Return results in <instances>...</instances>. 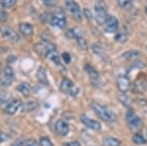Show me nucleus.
<instances>
[{
    "label": "nucleus",
    "mask_w": 147,
    "mask_h": 146,
    "mask_svg": "<svg viewBox=\"0 0 147 146\" xmlns=\"http://www.w3.org/2000/svg\"><path fill=\"white\" fill-rule=\"evenodd\" d=\"M91 108L97 114V116L101 118L103 121L107 122V123H113L116 121V115L111 110H109L107 107L99 104L98 102H92Z\"/></svg>",
    "instance_id": "1"
},
{
    "label": "nucleus",
    "mask_w": 147,
    "mask_h": 146,
    "mask_svg": "<svg viewBox=\"0 0 147 146\" xmlns=\"http://www.w3.org/2000/svg\"><path fill=\"white\" fill-rule=\"evenodd\" d=\"M95 20L98 25H104L107 20V5L103 1L95 3Z\"/></svg>",
    "instance_id": "2"
},
{
    "label": "nucleus",
    "mask_w": 147,
    "mask_h": 146,
    "mask_svg": "<svg viewBox=\"0 0 147 146\" xmlns=\"http://www.w3.org/2000/svg\"><path fill=\"white\" fill-rule=\"evenodd\" d=\"M14 79H15V75H14L13 69L11 67H6L3 71V74L0 75V85L3 87L10 86L13 83Z\"/></svg>",
    "instance_id": "3"
},
{
    "label": "nucleus",
    "mask_w": 147,
    "mask_h": 146,
    "mask_svg": "<svg viewBox=\"0 0 147 146\" xmlns=\"http://www.w3.org/2000/svg\"><path fill=\"white\" fill-rule=\"evenodd\" d=\"M127 122L129 124V126L132 129H139L142 126V121L136 113L134 112V110H129L127 112Z\"/></svg>",
    "instance_id": "4"
},
{
    "label": "nucleus",
    "mask_w": 147,
    "mask_h": 146,
    "mask_svg": "<svg viewBox=\"0 0 147 146\" xmlns=\"http://www.w3.org/2000/svg\"><path fill=\"white\" fill-rule=\"evenodd\" d=\"M60 89H61V91L70 94V95H72V96H76L80 92V89L78 87H76V86L74 85L73 81H70L69 79H62L61 84H60Z\"/></svg>",
    "instance_id": "5"
},
{
    "label": "nucleus",
    "mask_w": 147,
    "mask_h": 146,
    "mask_svg": "<svg viewBox=\"0 0 147 146\" xmlns=\"http://www.w3.org/2000/svg\"><path fill=\"white\" fill-rule=\"evenodd\" d=\"M104 30L107 34H113V32H116L118 30V28H119V22H118V19L115 17V16H108L107 20H106L105 24H104Z\"/></svg>",
    "instance_id": "6"
},
{
    "label": "nucleus",
    "mask_w": 147,
    "mask_h": 146,
    "mask_svg": "<svg viewBox=\"0 0 147 146\" xmlns=\"http://www.w3.org/2000/svg\"><path fill=\"white\" fill-rule=\"evenodd\" d=\"M66 5H67L68 10L70 11V13L72 14L73 18L76 21H82V12H80V7L77 2L73 1V0H68L66 2Z\"/></svg>",
    "instance_id": "7"
},
{
    "label": "nucleus",
    "mask_w": 147,
    "mask_h": 146,
    "mask_svg": "<svg viewBox=\"0 0 147 146\" xmlns=\"http://www.w3.org/2000/svg\"><path fill=\"white\" fill-rule=\"evenodd\" d=\"M50 23L54 27L60 28V29H63V28L66 27L67 25V21H66L65 15L63 13H55L53 16H51V20Z\"/></svg>",
    "instance_id": "8"
},
{
    "label": "nucleus",
    "mask_w": 147,
    "mask_h": 146,
    "mask_svg": "<svg viewBox=\"0 0 147 146\" xmlns=\"http://www.w3.org/2000/svg\"><path fill=\"white\" fill-rule=\"evenodd\" d=\"M80 121H82V123L84 124L86 128H88L90 129H93V131H100L101 129V124L99 123L98 121L92 120L87 116H85V115H82V116H80Z\"/></svg>",
    "instance_id": "9"
},
{
    "label": "nucleus",
    "mask_w": 147,
    "mask_h": 146,
    "mask_svg": "<svg viewBox=\"0 0 147 146\" xmlns=\"http://www.w3.org/2000/svg\"><path fill=\"white\" fill-rule=\"evenodd\" d=\"M117 86L120 91H122V92H124V93L127 92L130 87L129 79L127 76H124V75L119 76L117 77Z\"/></svg>",
    "instance_id": "10"
},
{
    "label": "nucleus",
    "mask_w": 147,
    "mask_h": 146,
    "mask_svg": "<svg viewBox=\"0 0 147 146\" xmlns=\"http://www.w3.org/2000/svg\"><path fill=\"white\" fill-rule=\"evenodd\" d=\"M22 106V101L20 99H14L11 100L5 107V112L8 115H14L16 112L20 109V107Z\"/></svg>",
    "instance_id": "11"
},
{
    "label": "nucleus",
    "mask_w": 147,
    "mask_h": 146,
    "mask_svg": "<svg viewBox=\"0 0 147 146\" xmlns=\"http://www.w3.org/2000/svg\"><path fill=\"white\" fill-rule=\"evenodd\" d=\"M55 129L59 135L61 136H66L69 133V126L66 122H64L63 120H58L55 124Z\"/></svg>",
    "instance_id": "12"
},
{
    "label": "nucleus",
    "mask_w": 147,
    "mask_h": 146,
    "mask_svg": "<svg viewBox=\"0 0 147 146\" xmlns=\"http://www.w3.org/2000/svg\"><path fill=\"white\" fill-rule=\"evenodd\" d=\"M134 91H136V92L143 93L147 88V81L145 79H140V77H138V79L134 81Z\"/></svg>",
    "instance_id": "13"
},
{
    "label": "nucleus",
    "mask_w": 147,
    "mask_h": 146,
    "mask_svg": "<svg viewBox=\"0 0 147 146\" xmlns=\"http://www.w3.org/2000/svg\"><path fill=\"white\" fill-rule=\"evenodd\" d=\"M19 30L25 36H30L34 32V27L28 23H21L19 25Z\"/></svg>",
    "instance_id": "14"
},
{
    "label": "nucleus",
    "mask_w": 147,
    "mask_h": 146,
    "mask_svg": "<svg viewBox=\"0 0 147 146\" xmlns=\"http://www.w3.org/2000/svg\"><path fill=\"white\" fill-rule=\"evenodd\" d=\"M1 34L3 35L4 38L9 39V40H16V39L18 38L17 34H16L11 28H8V27L1 28Z\"/></svg>",
    "instance_id": "15"
},
{
    "label": "nucleus",
    "mask_w": 147,
    "mask_h": 146,
    "mask_svg": "<svg viewBox=\"0 0 147 146\" xmlns=\"http://www.w3.org/2000/svg\"><path fill=\"white\" fill-rule=\"evenodd\" d=\"M45 57L48 58L49 60H51L54 64L60 65V58H59V54L55 49V47L50 49L49 51H47V53L45 54Z\"/></svg>",
    "instance_id": "16"
},
{
    "label": "nucleus",
    "mask_w": 147,
    "mask_h": 146,
    "mask_svg": "<svg viewBox=\"0 0 147 146\" xmlns=\"http://www.w3.org/2000/svg\"><path fill=\"white\" fill-rule=\"evenodd\" d=\"M36 77H37V79H38V81L40 83L44 84V85H47V84H48V79H47L46 71L43 67L38 68L37 73H36Z\"/></svg>",
    "instance_id": "17"
},
{
    "label": "nucleus",
    "mask_w": 147,
    "mask_h": 146,
    "mask_svg": "<svg viewBox=\"0 0 147 146\" xmlns=\"http://www.w3.org/2000/svg\"><path fill=\"white\" fill-rule=\"evenodd\" d=\"M84 70L85 72L87 73V75H88V77H90V79H92V81H97V79H99V74L98 72L94 69L93 67H91L90 65L86 64L84 66Z\"/></svg>",
    "instance_id": "18"
},
{
    "label": "nucleus",
    "mask_w": 147,
    "mask_h": 146,
    "mask_svg": "<svg viewBox=\"0 0 147 146\" xmlns=\"http://www.w3.org/2000/svg\"><path fill=\"white\" fill-rule=\"evenodd\" d=\"M127 32L125 29H121L120 30H118L117 34L115 35V40L120 43H124L127 41Z\"/></svg>",
    "instance_id": "19"
},
{
    "label": "nucleus",
    "mask_w": 147,
    "mask_h": 146,
    "mask_svg": "<svg viewBox=\"0 0 147 146\" xmlns=\"http://www.w3.org/2000/svg\"><path fill=\"white\" fill-rule=\"evenodd\" d=\"M121 141L112 136H106L103 139V146H120Z\"/></svg>",
    "instance_id": "20"
},
{
    "label": "nucleus",
    "mask_w": 147,
    "mask_h": 146,
    "mask_svg": "<svg viewBox=\"0 0 147 146\" xmlns=\"http://www.w3.org/2000/svg\"><path fill=\"white\" fill-rule=\"evenodd\" d=\"M140 55H141V53L137 50H129L123 54L122 58L125 59V60H134V59L138 58Z\"/></svg>",
    "instance_id": "21"
},
{
    "label": "nucleus",
    "mask_w": 147,
    "mask_h": 146,
    "mask_svg": "<svg viewBox=\"0 0 147 146\" xmlns=\"http://www.w3.org/2000/svg\"><path fill=\"white\" fill-rule=\"evenodd\" d=\"M12 100V97L8 91L4 89H0V104H8Z\"/></svg>",
    "instance_id": "22"
},
{
    "label": "nucleus",
    "mask_w": 147,
    "mask_h": 146,
    "mask_svg": "<svg viewBox=\"0 0 147 146\" xmlns=\"http://www.w3.org/2000/svg\"><path fill=\"white\" fill-rule=\"evenodd\" d=\"M18 90L20 91V92L22 93L24 96L28 97V96H30V84H28V82H23V83L19 84V85H18Z\"/></svg>",
    "instance_id": "23"
},
{
    "label": "nucleus",
    "mask_w": 147,
    "mask_h": 146,
    "mask_svg": "<svg viewBox=\"0 0 147 146\" xmlns=\"http://www.w3.org/2000/svg\"><path fill=\"white\" fill-rule=\"evenodd\" d=\"M36 107H37V104L34 102V101H28V102L25 103V104L23 105V111L24 112H30V111L34 110Z\"/></svg>",
    "instance_id": "24"
},
{
    "label": "nucleus",
    "mask_w": 147,
    "mask_h": 146,
    "mask_svg": "<svg viewBox=\"0 0 147 146\" xmlns=\"http://www.w3.org/2000/svg\"><path fill=\"white\" fill-rule=\"evenodd\" d=\"M132 140H134V143H136V144H145V143L147 142L145 138L143 137V135H141V133H136V135H134V137H132Z\"/></svg>",
    "instance_id": "25"
},
{
    "label": "nucleus",
    "mask_w": 147,
    "mask_h": 146,
    "mask_svg": "<svg viewBox=\"0 0 147 146\" xmlns=\"http://www.w3.org/2000/svg\"><path fill=\"white\" fill-rule=\"evenodd\" d=\"M119 100L122 102L123 105L127 106V107H129L131 105V100H130V98L127 94H121V95H119Z\"/></svg>",
    "instance_id": "26"
},
{
    "label": "nucleus",
    "mask_w": 147,
    "mask_h": 146,
    "mask_svg": "<svg viewBox=\"0 0 147 146\" xmlns=\"http://www.w3.org/2000/svg\"><path fill=\"white\" fill-rule=\"evenodd\" d=\"M17 3V0H1L0 4L3 8H11Z\"/></svg>",
    "instance_id": "27"
},
{
    "label": "nucleus",
    "mask_w": 147,
    "mask_h": 146,
    "mask_svg": "<svg viewBox=\"0 0 147 146\" xmlns=\"http://www.w3.org/2000/svg\"><path fill=\"white\" fill-rule=\"evenodd\" d=\"M118 4L124 9H129L132 6V0H117Z\"/></svg>",
    "instance_id": "28"
},
{
    "label": "nucleus",
    "mask_w": 147,
    "mask_h": 146,
    "mask_svg": "<svg viewBox=\"0 0 147 146\" xmlns=\"http://www.w3.org/2000/svg\"><path fill=\"white\" fill-rule=\"evenodd\" d=\"M92 50L93 52L96 54V55H102L103 54V46L99 43H96V44H93L92 45Z\"/></svg>",
    "instance_id": "29"
},
{
    "label": "nucleus",
    "mask_w": 147,
    "mask_h": 146,
    "mask_svg": "<svg viewBox=\"0 0 147 146\" xmlns=\"http://www.w3.org/2000/svg\"><path fill=\"white\" fill-rule=\"evenodd\" d=\"M77 42H78L79 46H80L82 49H84V50H85V49H87V42H86V40H85V39L84 38V37H82V36H77Z\"/></svg>",
    "instance_id": "30"
},
{
    "label": "nucleus",
    "mask_w": 147,
    "mask_h": 146,
    "mask_svg": "<svg viewBox=\"0 0 147 146\" xmlns=\"http://www.w3.org/2000/svg\"><path fill=\"white\" fill-rule=\"evenodd\" d=\"M39 145L40 146H54L53 143L51 142V140L46 136H43L39 139Z\"/></svg>",
    "instance_id": "31"
},
{
    "label": "nucleus",
    "mask_w": 147,
    "mask_h": 146,
    "mask_svg": "<svg viewBox=\"0 0 147 146\" xmlns=\"http://www.w3.org/2000/svg\"><path fill=\"white\" fill-rule=\"evenodd\" d=\"M62 59H63V61L66 63V64H70L71 60H72V59H71V55L69 53H67V52L62 54Z\"/></svg>",
    "instance_id": "32"
},
{
    "label": "nucleus",
    "mask_w": 147,
    "mask_h": 146,
    "mask_svg": "<svg viewBox=\"0 0 147 146\" xmlns=\"http://www.w3.org/2000/svg\"><path fill=\"white\" fill-rule=\"evenodd\" d=\"M9 135H7L5 133H3L2 131H0V143H3L9 139Z\"/></svg>",
    "instance_id": "33"
},
{
    "label": "nucleus",
    "mask_w": 147,
    "mask_h": 146,
    "mask_svg": "<svg viewBox=\"0 0 147 146\" xmlns=\"http://www.w3.org/2000/svg\"><path fill=\"white\" fill-rule=\"evenodd\" d=\"M66 34H67V36L69 38H77V34H76V32H74V30H69L66 32Z\"/></svg>",
    "instance_id": "34"
},
{
    "label": "nucleus",
    "mask_w": 147,
    "mask_h": 146,
    "mask_svg": "<svg viewBox=\"0 0 147 146\" xmlns=\"http://www.w3.org/2000/svg\"><path fill=\"white\" fill-rule=\"evenodd\" d=\"M43 4L47 7H51V6H54L56 3V0H42Z\"/></svg>",
    "instance_id": "35"
},
{
    "label": "nucleus",
    "mask_w": 147,
    "mask_h": 146,
    "mask_svg": "<svg viewBox=\"0 0 147 146\" xmlns=\"http://www.w3.org/2000/svg\"><path fill=\"white\" fill-rule=\"evenodd\" d=\"M7 18H8V15L5 11H0V22H6Z\"/></svg>",
    "instance_id": "36"
},
{
    "label": "nucleus",
    "mask_w": 147,
    "mask_h": 146,
    "mask_svg": "<svg viewBox=\"0 0 147 146\" xmlns=\"http://www.w3.org/2000/svg\"><path fill=\"white\" fill-rule=\"evenodd\" d=\"M145 67V64H144L143 62H136L134 63V65L131 66V68H138V69H143V68Z\"/></svg>",
    "instance_id": "37"
},
{
    "label": "nucleus",
    "mask_w": 147,
    "mask_h": 146,
    "mask_svg": "<svg viewBox=\"0 0 147 146\" xmlns=\"http://www.w3.org/2000/svg\"><path fill=\"white\" fill-rule=\"evenodd\" d=\"M84 14L85 18H86L87 20L90 21L91 19H92V14H91V12L88 10V9H84Z\"/></svg>",
    "instance_id": "38"
},
{
    "label": "nucleus",
    "mask_w": 147,
    "mask_h": 146,
    "mask_svg": "<svg viewBox=\"0 0 147 146\" xmlns=\"http://www.w3.org/2000/svg\"><path fill=\"white\" fill-rule=\"evenodd\" d=\"M64 146H80V143L79 141H71V142L65 143Z\"/></svg>",
    "instance_id": "39"
},
{
    "label": "nucleus",
    "mask_w": 147,
    "mask_h": 146,
    "mask_svg": "<svg viewBox=\"0 0 147 146\" xmlns=\"http://www.w3.org/2000/svg\"><path fill=\"white\" fill-rule=\"evenodd\" d=\"M26 146H38V144H37V142L34 139H30L27 142Z\"/></svg>",
    "instance_id": "40"
},
{
    "label": "nucleus",
    "mask_w": 147,
    "mask_h": 146,
    "mask_svg": "<svg viewBox=\"0 0 147 146\" xmlns=\"http://www.w3.org/2000/svg\"><path fill=\"white\" fill-rule=\"evenodd\" d=\"M24 145H25V142H24L23 140H17L16 142H14L11 146H24Z\"/></svg>",
    "instance_id": "41"
},
{
    "label": "nucleus",
    "mask_w": 147,
    "mask_h": 146,
    "mask_svg": "<svg viewBox=\"0 0 147 146\" xmlns=\"http://www.w3.org/2000/svg\"><path fill=\"white\" fill-rule=\"evenodd\" d=\"M1 73H2V65H1V63H0V75H1Z\"/></svg>",
    "instance_id": "42"
}]
</instances>
